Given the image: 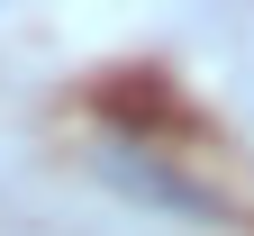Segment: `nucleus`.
Masks as SVG:
<instances>
[{
    "mask_svg": "<svg viewBox=\"0 0 254 236\" xmlns=\"http://www.w3.org/2000/svg\"><path fill=\"white\" fill-rule=\"evenodd\" d=\"M100 173H109L127 200L164 209V218H227V200H218L209 182H190V173H182V163L154 146V137H109V146H100Z\"/></svg>",
    "mask_w": 254,
    "mask_h": 236,
    "instance_id": "f257e3e1",
    "label": "nucleus"
}]
</instances>
